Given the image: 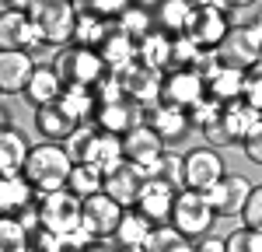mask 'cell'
Returning <instances> with one entry per match:
<instances>
[{"label": "cell", "mask_w": 262, "mask_h": 252, "mask_svg": "<svg viewBox=\"0 0 262 252\" xmlns=\"http://www.w3.org/2000/svg\"><path fill=\"white\" fill-rule=\"evenodd\" d=\"M143 119H147V109H140V105L129 102V98H119V102H101L98 109H95V119H91V123L98 126L101 133L122 140L129 130L143 126Z\"/></svg>", "instance_id": "4fadbf2b"}, {"label": "cell", "mask_w": 262, "mask_h": 252, "mask_svg": "<svg viewBox=\"0 0 262 252\" xmlns=\"http://www.w3.org/2000/svg\"><path fill=\"white\" fill-rule=\"evenodd\" d=\"M227 32L231 28H227V18H224V4H196L189 28H185V39H192L203 53H217V46L224 42Z\"/></svg>", "instance_id": "9c48e42d"}, {"label": "cell", "mask_w": 262, "mask_h": 252, "mask_svg": "<svg viewBox=\"0 0 262 252\" xmlns=\"http://www.w3.org/2000/svg\"><path fill=\"white\" fill-rule=\"evenodd\" d=\"M7 126H14L11 123V112H7V105H0V130H7Z\"/></svg>", "instance_id": "ee69618b"}, {"label": "cell", "mask_w": 262, "mask_h": 252, "mask_svg": "<svg viewBox=\"0 0 262 252\" xmlns=\"http://www.w3.org/2000/svg\"><path fill=\"white\" fill-rule=\"evenodd\" d=\"M60 105H63V112H67L74 123L84 126V123H91V119H95L98 98H95V91H91V88H63Z\"/></svg>", "instance_id": "f546056e"}, {"label": "cell", "mask_w": 262, "mask_h": 252, "mask_svg": "<svg viewBox=\"0 0 262 252\" xmlns=\"http://www.w3.org/2000/svg\"><path fill=\"white\" fill-rule=\"evenodd\" d=\"M192 11H196V4H189V0H161V4H154V32H161L168 39L185 35Z\"/></svg>", "instance_id": "44dd1931"}, {"label": "cell", "mask_w": 262, "mask_h": 252, "mask_svg": "<svg viewBox=\"0 0 262 252\" xmlns=\"http://www.w3.org/2000/svg\"><path fill=\"white\" fill-rule=\"evenodd\" d=\"M206 98V81L200 70H168L161 77V105L189 112Z\"/></svg>", "instance_id": "30bf717a"}, {"label": "cell", "mask_w": 262, "mask_h": 252, "mask_svg": "<svg viewBox=\"0 0 262 252\" xmlns=\"http://www.w3.org/2000/svg\"><path fill=\"white\" fill-rule=\"evenodd\" d=\"M126 7H129L126 0H88V11H91V14H98L101 21H108V18L116 21Z\"/></svg>", "instance_id": "ab89813d"}, {"label": "cell", "mask_w": 262, "mask_h": 252, "mask_svg": "<svg viewBox=\"0 0 262 252\" xmlns=\"http://www.w3.org/2000/svg\"><path fill=\"white\" fill-rule=\"evenodd\" d=\"M213 221H217V214L210 210L203 193H192V189H179L175 193V207H171V221L168 224L179 235H185L189 242H196V238L213 231Z\"/></svg>", "instance_id": "8992f818"}, {"label": "cell", "mask_w": 262, "mask_h": 252, "mask_svg": "<svg viewBox=\"0 0 262 252\" xmlns=\"http://www.w3.org/2000/svg\"><path fill=\"white\" fill-rule=\"evenodd\" d=\"M137 63L143 70H150V74H168L171 70V39L161 35V32L147 35L137 46Z\"/></svg>", "instance_id": "83f0119b"}, {"label": "cell", "mask_w": 262, "mask_h": 252, "mask_svg": "<svg viewBox=\"0 0 262 252\" xmlns=\"http://www.w3.org/2000/svg\"><path fill=\"white\" fill-rule=\"evenodd\" d=\"M143 123L150 126L158 137H161V144H182L185 137H189V116L182 112V109H171V105H154V109H147V119Z\"/></svg>", "instance_id": "ac0fdd59"}, {"label": "cell", "mask_w": 262, "mask_h": 252, "mask_svg": "<svg viewBox=\"0 0 262 252\" xmlns=\"http://www.w3.org/2000/svg\"><path fill=\"white\" fill-rule=\"evenodd\" d=\"M32 203H35V189L21 175H11V179L0 175V217H18L21 210H28Z\"/></svg>", "instance_id": "484cf974"}, {"label": "cell", "mask_w": 262, "mask_h": 252, "mask_svg": "<svg viewBox=\"0 0 262 252\" xmlns=\"http://www.w3.org/2000/svg\"><path fill=\"white\" fill-rule=\"evenodd\" d=\"M227 175L224 158L213 147H189L182 151V189H192V193H206L213 182H221Z\"/></svg>", "instance_id": "52a82bcc"}, {"label": "cell", "mask_w": 262, "mask_h": 252, "mask_svg": "<svg viewBox=\"0 0 262 252\" xmlns=\"http://www.w3.org/2000/svg\"><path fill=\"white\" fill-rule=\"evenodd\" d=\"M164 154V144H161V137L150 130V126L143 123L137 126V130H129L126 137H122V158L129 161V165H137V168H147L154 165L158 158Z\"/></svg>", "instance_id": "2e32d148"}, {"label": "cell", "mask_w": 262, "mask_h": 252, "mask_svg": "<svg viewBox=\"0 0 262 252\" xmlns=\"http://www.w3.org/2000/svg\"><path fill=\"white\" fill-rule=\"evenodd\" d=\"M98 56L105 63V70H112V74H119V70H129L133 63H137V42L126 39L122 32H116L112 25H108V32H105V39L98 46Z\"/></svg>", "instance_id": "7402d4cb"}, {"label": "cell", "mask_w": 262, "mask_h": 252, "mask_svg": "<svg viewBox=\"0 0 262 252\" xmlns=\"http://www.w3.org/2000/svg\"><path fill=\"white\" fill-rule=\"evenodd\" d=\"M213 56H217L221 67H231V70H242L245 74L248 67H255L262 60V35L255 28H231Z\"/></svg>", "instance_id": "ba28073f"}, {"label": "cell", "mask_w": 262, "mask_h": 252, "mask_svg": "<svg viewBox=\"0 0 262 252\" xmlns=\"http://www.w3.org/2000/svg\"><path fill=\"white\" fill-rule=\"evenodd\" d=\"M60 95H63V81H60V74L53 70V63H39L21 98L32 105V109H42V105L60 102Z\"/></svg>", "instance_id": "ffe728a7"}, {"label": "cell", "mask_w": 262, "mask_h": 252, "mask_svg": "<svg viewBox=\"0 0 262 252\" xmlns=\"http://www.w3.org/2000/svg\"><path fill=\"white\" fill-rule=\"evenodd\" d=\"M98 126L95 123H84L77 126L67 140H63V151H67V158L74 161V165H91L95 161V147H98Z\"/></svg>", "instance_id": "f1b7e54d"}, {"label": "cell", "mask_w": 262, "mask_h": 252, "mask_svg": "<svg viewBox=\"0 0 262 252\" xmlns=\"http://www.w3.org/2000/svg\"><path fill=\"white\" fill-rule=\"evenodd\" d=\"M119 252H143V245H140V249H119Z\"/></svg>", "instance_id": "f6af8a7d"}, {"label": "cell", "mask_w": 262, "mask_h": 252, "mask_svg": "<svg viewBox=\"0 0 262 252\" xmlns=\"http://www.w3.org/2000/svg\"><path fill=\"white\" fill-rule=\"evenodd\" d=\"M150 231H154V224H150L147 217H140L137 210H126L112 238L119 242V249H140L143 242L150 238Z\"/></svg>", "instance_id": "4dcf8cb0"}, {"label": "cell", "mask_w": 262, "mask_h": 252, "mask_svg": "<svg viewBox=\"0 0 262 252\" xmlns=\"http://www.w3.org/2000/svg\"><path fill=\"white\" fill-rule=\"evenodd\" d=\"M242 102L262 112V60L242 74Z\"/></svg>", "instance_id": "8d00e7d4"}, {"label": "cell", "mask_w": 262, "mask_h": 252, "mask_svg": "<svg viewBox=\"0 0 262 252\" xmlns=\"http://www.w3.org/2000/svg\"><path fill=\"white\" fill-rule=\"evenodd\" d=\"M98 133H101V130H98ZM122 161H126V158H122V140H119V137L101 133L98 147H95V161H91V165L98 168L101 175H108V172H112V168H119Z\"/></svg>", "instance_id": "d590c367"}, {"label": "cell", "mask_w": 262, "mask_h": 252, "mask_svg": "<svg viewBox=\"0 0 262 252\" xmlns=\"http://www.w3.org/2000/svg\"><path fill=\"white\" fill-rule=\"evenodd\" d=\"M35 130H39V137L46 140V144H63V140L77 130V123L63 112L60 102H53V105L35 109Z\"/></svg>", "instance_id": "603a6c76"}, {"label": "cell", "mask_w": 262, "mask_h": 252, "mask_svg": "<svg viewBox=\"0 0 262 252\" xmlns=\"http://www.w3.org/2000/svg\"><path fill=\"white\" fill-rule=\"evenodd\" d=\"M32 235L21 224V217H0V252H28Z\"/></svg>", "instance_id": "e575fe53"}, {"label": "cell", "mask_w": 262, "mask_h": 252, "mask_svg": "<svg viewBox=\"0 0 262 252\" xmlns=\"http://www.w3.org/2000/svg\"><path fill=\"white\" fill-rule=\"evenodd\" d=\"M242 228H248V231H255V235H262V182H259V186H252L248 200H245Z\"/></svg>", "instance_id": "74e56055"}, {"label": "cell", "mask_w": 262, "mask_h": 252, "mask_svg": "<svg viewBox=\"0 0 262 252\" xmlns=\"http://www.w3.org/2000/svg\"><path fill=\"white\" fill-rule=\"evenodd\" d=\"M171 207H175V189H168V186H161V182H150V179H147L140 200H137V214L147 217L154 228H161V224L171 221Z\"/></svg>", "instance_id": "d6986e66"}, {"label": "cell", "mask_w": 262, "mask_h": 252, "mask_svg": "<svg viewBox=\"0 0 262 252\" xmlns=\"http://www.w3.org/2000/svg\"><path fill=\"white\" fill-rule=\"evenodd\" d=\"M143 252H192V242L179 235L171 224H161V228L150 231V238L143 242Z\"/></svg>", "instance_id": "836d02e7"}, {"label": "cell", "mask_w": 262, "mask_h": 252, "mask_svg": "<svg viewBox=\"0 0 262 252\" xmlns=\"http://www.w3.org/2000/svg\"><path fill=\"white\" fill-rule=\"evenodd\" d=\"M39 39H35V28H32V18L28 11H0V49L4 53H28L35 49Z\"/></svg>", "instance_id": "9a60e30c"}, {"label": "cell", "mask_w": 262, "mask_h": 252, "mask_svg": "<svg viewBox=\"0 0 262 252\" xmlns=\"http://www.w3.org/2000/svg\"><path fill=\"white\" fill-rule=\"evenodd\" d=\"M53 70L60 74L63 88H91L108 74L105 63H101L98 49H84V46H67L53 56Z\"/></svg>", "instance_id": "277c9868"}, {"label": "cell", "mask_w": 262, "mask_h": 252, "mask_svg": "<svg viewBox=\"0 0 262 252\" xmlns=\"http://www.w3.org/2000/svg\"><path fill=\"white\" fill-rule=\"evenodd\" d=\"M81 252H116V249H108L105 242H91V245H84Z\"/></svg>", "instance_id": "7bdbcfd3"}, {"label": "cell", "mask_w": 262, "mask_h": 252, "mask_svg": "<svg viewBox=\"0 0 262 252\" xmlns=\"http://www.w3.org/2000/svg\"><path fill=\"white\" fill-rule=\"evenodd\" d=\"M122 214H126V210H122L116 200H108L105 193H95V196L81 200V228L88 231L95 242L112 238L116 228H119V221H122Z\"/></svg>", "instance_id": "8fae6325"}, {"label": "cell", "mask_w": 262, "mask_h": 252, "mask_svg": "<svg viewBox=\"0 0 262 252\" xmlns=\"http://www.w3.org/2000/svg\"><path fill=\"white\" fill-rule=\"evenodd\" d=\"M108 32V21L88 11V4H74V42L70 46H84V49H98L101 39Z\"/></svg>", "instance_id": "4316f807"}, {"label": "cell", "mask_w": 262, "mask_h": 252, "mask_svg": "<svg viewBox=\"0 0 262 252\" xmlns=\"http://www.w3.org/2000/svg\"><path fill=\"white\" fill-rule=\"evenodd\" d=\"M70 172H74V161L67 158L63 144H35L25 158V168H21V179L35 189V196H46V193H60L70 182Z\"/></svg>", "instance_id": "6da1fadb"}, {"label": "cell", "mask_w": 262, "mask_h": 252, "mask_svg": "<svg viewBox=\"0 0 262 252\" xmlns=\"http://www.w3.org/2000/svg\"><path fill=\"white\" fill-rule=\"evenodd\" d=\"M28 18H32L39 46H53L60 53L74 42V4H67V0H35Z\"/></svg>", "instance_id": "7a4b0ae2"}, {"label": "cell", "mask_w": 262, "mask_h": 252, "mask_svg": "<svg viewBox=\"0 0 262 252\" xmlns=\"http://www.w3.org/2000/svg\"><path fill=\"white\" fill-rule=\"evenodd\" d=\"M192 252H227V245H224L221 235H203L192 242Z\"/></svg>", "instance_id": "b9f144b4"}, {"label": "cell", "mask_w": 262, "mask_h": 252, "mask_svg": "<svg viewBox=\"0 0 262 252\" xmlns=\"http://www.w3.org/2000/svg\"><path fill=\"white\" fill-rule=\"evenodd\" d=\"M28 137L21 133L18 126H7L0 130V175L11 179V175H21L25 168V158H28Z\"/></svg>", "instance_id": "cb8c5ba5"}, {"label": "cell", "mask_w": 262, "mask_h": 252, "mask_svg": "<svg viewBox=\"0 0 262 252\" xmlns=\"http://www.w3.org/2000/svg\"><path fill=\"white\" fill-rule=\"evenodd\" d=\"M35 214H39V228L49 231V235L67 238V235L81 231V200L70 189L35 196Z\"/></svg>", "instance_id": "5b68a950"}, {"label": "cell", "mask_w": 262, "mask_h": 252, "mask_svg": "<svg viewBox=\"0 0 262 252\" xmlns=\"http://www.w3.org/2000/svg\"><path fill=\"white\" fill-rule=\"evenodd\" d=\"M248 193H252V179L227 172L221 182H213L203 196H206V203H210V210H213L217 217H242Z\"/></svg>", "instance_id": "7c38bea8"}, {"label": "cell", "mask_w": 262, "mask_h": 252, "mask_svg": "<svg viewBox=\"0 0 262 252\" xmlns=\"http://www.w3.org/2000/svg\"><path fill=\"white\" fill-rule=\"evenodd\" d=\"M147 11H154V4H129L119 18L112 21V28L140 46L147 35H154V14H147Z\"/></svg>", "instance_id": "d4e9b609"}, {"label": "cell", "mask_w": 262, "mask_h": 252, "mask_svg": "<svg viewBox=\"0 0 262 252\" xmlns=\"http://www.w3.org/2000/svg\"><path fill=\"white\" fill-rule=\"evenodd\" d=\"M101 186H105V175H101L95 165H74L70 182H67V189H70L77 200H88V196L101 193Z\"/></svg>", "instance_id": "d6a6232c"}, {"label": "cell", "mask_w": 262, "mask_h": 252, "mask_svg": "<svg viewBox=\"0 0 262 252\" xmlns=\"http://www.w3.org/2000/svg\"><path fill=\"white\" fill-rule=\"evenodd\" d=\"M143 186H147V172L137 168V165H129V161H122L119 168H112V172L105 175L101 193H105L108 200H116L122 210H129V207H137Z\"/></svg>", "instance_id": "5bb4252c"}, {"label": "cell", "mask_w": 262, "mask_h": 252, "mask_svg": "<svg viewBox=\"0 0 262 252\" xmlns=\"http://www.w3.org/2000/svg\"><path fill=\"white\" fill-rule=\"evenodd\" d=\"M147 179H150V182H161V186L179 193L182 189V154H168V151H164L161 158L147 168Z\"/></svg>", "instance_id": "1f68e13d"}, {"label": "cell", "mask_w": 262, "mask_h": 252, "mask_svg": "<svg viewBox=\"0 0 262 252\" xmlns=\"http://www.w3.org/2000/svg\"><path fill=\"white\" fill-rule=\"evenodd\" d=\"M39 63L32 53H4L0 49V95H25Z\"/></svg>", "instance_id": "e0dca14e"}, {"label": "cell", "mask_w": 262, "mask_h": 252, "mask_svg": "<svg viewBox=\"0 0 262 252\" xmlns=\"http://www.w3.org/2000/svg\"><path fill=\"white\" fill-rule=\"evenodd\" d=\"M224 245L227 252H262V235L248 228H234L231 235H224Z\"/></svg>", "instance_id": "f35d334b"}, {"label": "cell", "mask_w": 262, "mask_h": 252, "mask_svg": "<svg viewBox=\"0 0 262 252\" xmlns=\"http://www.w3.org/2000/svg\"><path fill=\"white\" fill-rule=\"evenodd\" d=\"M262 123V112H255L252 105L245 102H231V105H221V112L213 116V123L203 130V137H206V147H231L238 144Z\"/></svg>", "instance_id": "3957f363"}, {"label": "cell", "mask_w": 262, "mask_h": 252, "mask_svg": "<svg viewBox=\"0 0 262 252\" xmlns=\"http://www.w3.org/2000/svg\"><path fill=\"white\" fill-rule=\"evenodd\" d=\"M242 151H245V158H248L252 165H262V123L242 140Z\"/></svg>", "instance_id": "60d3db41"}]
</instances>
